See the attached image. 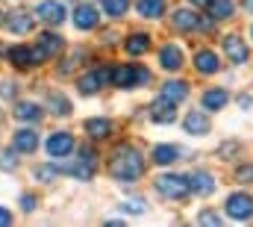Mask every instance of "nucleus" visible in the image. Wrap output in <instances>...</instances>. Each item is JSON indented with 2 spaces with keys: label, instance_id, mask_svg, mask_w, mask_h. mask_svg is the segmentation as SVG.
<instances>
[{
  "label": "nucleus",
  "instance_id": "obj_1",
  "mask_svg": "<svg viewBox=\"0 0 253 227\" xmlns=\"http://www.w3.org/2000/svg\"><path fill=\"white\" fill-rule=\"evenodd\" d=\"M109 174L115 180H124V183H132L144 174V157L138 154V148L132 145H118L115 154L109 157Z\"/></svg>",
  "mask_w": 253,
  "mask_h": 227
},
{
  "label": "nucleus",
  "instance_id": "obj_2",
  "mask_svg": "<svg viewBox=\"0 0 253 227\" xmlns=\"http://www.w3.org/2000/svg\"><path fill=\"white\" fill-rule=\"evenodd\" d=\"M109 83L118 89H138V86L150 83V71L144 65H115L109 74Z\"/></svg>",
  "mask_w": 253,
  "mask_h": 227
},
{
  "label": "nucleus",
  "instance_id": "obj_3",
  "mask_svg": "<svg viewBox=\"0 0 253 227\" xmlns=\"http://www.w3.org/2000/svg\"><path fill=\"white\" fill-rule=\"evenodd\" d=\"M156 192L162 198H168V201H183L186 195H191L189 177H183V174H162V177H156Z\"/></svg>",
  "mask_w": 253,
  "mask_h": 227
},
{
  "label": "nucleus",
  "instance_id": "obj_4",
  "mask_svg": "<svg viewBox=\"0 0 253 227\" xmlns=\"http://www.w3.org/2000/svg\"><path fill=\"white\" fill-rule=\"evenodd\" d=\"M109 74H112V68L109 65H100V68H91V71H85L80 80H77V89H80V95L83 98H91V95H97L106 83H109Z\"/></svg>",
  "mask_w": 253,
  "mask_h": 227
},
{
  "label": "nucleus",
  "instance_id": "obj_5",
  "mask_svg": "<svg viewBox=\"0 0 253 227\" xmlns=\"http://www.w3.org/2000/svg\"><path fill=\"white\" fill-rule=\"evenodd\" d=\"M62 51H65L62 36H56V33H42V36L36 39V45H33V59H36V65H42L44 59L56 57V54H62Z\"/></svg>",
  "mask_w": 253,
  "mask_h": 227
},
{
  "label": "nucleus",
  "instance_id": "obj_6",
  "mask_svg": "<svg viewBox=\"0 0 253 227\" xmlns=\"http://www.w3.org/2000/svg\"><path fill=\"white\" fill-rule=\"evenodd\" d=\"M224 210H227L230 219L248 222V219H253V195H248V192H233V195H227Z\"/></svg>",
  "mask_w": 253,
  "mask_h": 227
},
{
  "label": "nucleus",
  "instance_id": "obj_7",
  "mask_svg": "<svg viewBox=\"0 0 253 227\" xmlns=\"http://www.w3.org/2000/svg\"><path fill=\"white\" fill-rule=\"evenodd\" d=\"M33 15H36L42 24H47V27H62L65 18H68V9H65L62 0H42Z\"/></svg>",
  "mask_w": 253,
  "mask_h": 227
},
{
  "label": "nucleus",
  "instance_id": "obj_8",
  "mask_svg": "<svg viewBox=\"0 0 253 227\" xmlns=\"http://www.w3.org/2000/svg\"><path fill=\"white\" fill-rule=\"evenodd\" d=\"M44 148H47V154L53 157V160H65L68 154H74V148H77V142H74V136L71 133H50V139L44 142Z\"/></svg>",
  "mask_w": 253,
  "mask_h": 227
},
{
  "label": "nucleus",
  "instance_id": "obj_9",
  "mask_svg": "<svg viewBox=\"0 0 253 227\" xmlns=\"http://www.w3.org/2000/svg\"><path fill=\"white\" fill-rule=\"evenodd\" d=\"M97 24H100V12L91 3H77V9H74V27L80 33H91V30H97Z\"/></svg>",
  "mask_w": 253,
  "mask_h": 227
},
{
  "label": "nucleus",
  "instance_id": "obj_10",
  "mask_svg": "<svg viewBox=\"0 0 253 227\" xmlns=\"http://www.w3.org/2000/svg\"><path fill=\"white\" fill-rule=\"evenodd\" d=\"M183 65H186V54H183L180 45L168 42V45L159 48V68H162V71H180Z\"/></svg>",
  "mask_w": 253,
  "mask_h": 227
},
{
  "label": "nucleus",
  "instance_id": "obj_11",
  "mask_svg": "<svg viewBox=\"0 0 253 227\" xmlns=\"http://www.w3.org/2000/svg\"><path fill=\"white\" fill-rule=\"evenodd\" d=\"M3 27H6L12 36H27V33H33V27H36V18H33L30 12H12V15H6Z\"/></svg>",
  "mask_w": 253,
  "mask_h": 227
},
{
  "label": "nucleus",
  "instance_id": "obj_12",
  "mask_svg": "<svg viewBox=\"0 0 253 227\" xmlns=\"http://www.w3.org/2000/svg\"><path fill=\"white\" fill-rule=\"evenodd\" d=\"M227 104H230V92L221 89V86L206 89V92L200 95V110H206V113H218V110H224Z\"/></svg>",
  "mask_w": 253,
  "mask_h": 227
},
{
  "label": "nucleus",
  "instance_id": "obj_13",
  "mask_svg": "<svg viewBox=\"0 0 253 227\" xmlns=\"http://www.w3.org/2000/svg\"><path fill=\"white\" fill-rule=\"evenodd\" d=\"M224 54H227V59H230L233 65H245V62L251 59V48H248V42H242L239 36H227V39H224Z\"/></svg>",
  "mask_w": 253,
  "mask_h": 227
},
{
  "label": "nucleus",
  "instance_id": "obj_14",
  "mask_svg": "<svg viewBox=\"0 0 253 227\" xmlns=\"http://www.w3.org/2000/svg\"><path fill=\"white\" fill-rule=\"evenodd\" d=\"M194 68H197V74L212 77V74H218V71H221V59H218V54H215V51L200 48V51L194 54Z\"/></svg>",
  "mask_w": 253,
  "mask_h": 227
},
{
  "label": "nucleus",
  "instance_id": "obj_15",
  "mask_svg": "<svg viewBox=\"0 0 253 227\" xmlns=\"http://www.w3.org/2000/svg\"><path fill=\"white\" fill-rule=\"evenodd\" d=\"M15 118L30 124V127H39L42 118H44V107H39L33 101H21V104H15Z\"/></svg>",
  "mask_w": 253,
  "mask_h": 227
},
{
  "label": "nucleus",
  "instance_id": "obj_16",
  "mask_svg": "<svg viewBox=\"0 0 253 227\" xmlns=\"http://www.w3.org/2000/svg\"><path fill=\"white\" fill-rule=\"evenodd\" d=\"M12 148H15L18 154H33V151H39V133H36L33 127L15 130V136H12Z\"/></svg>",
  "mask_w": 253,
  "mask_h": 227
},
{
  "label": "nucleus",
  "instance_id": "obj_17",
  "mask_svg": "<svg viewBox=\"0 0 253 227\" xmlns=\"http://www.w3.org/2000/svg\"><path fill=\"white\" fill-rule=\"evenodd\" d=\"M83 130H85V136H88L91 142H106V139L112 136V121H109V118H88V121L83 124Z\"/></svg>",
  "mask_w": 253,
  "mask_h": 227
},
{
  "label": "nucleus",
  "instance_id": "obj_18",
  "mask_svg": "<svg viewBox=\"0 0 253 227\" xmlns=\"http://www.w3.org/2000/svg\"><path fill=\"white\" fill-rule=\"evenodd\" d=\"M189 189L191 195H200V198H209L215 192V177L209 171H194L189 177Z\"/></svg>",
  "mask_w": 253,
  "mask_h": 227
},
{
  "label": "nucleus",
  "instance_id": "obj_19",
  "mask_svg": "<svg viewBox=\"0 0 253 227\" xmlns=\"http://www.w3.org/2000/svg\"><path fill=\"white\" fill-rule=\"evenodd\" d=\"M183 130H186L189 136H203V133H209L206 110H191V113L183 118Z\"/></svg>",
  "mask_w": 253,
  "mask_h": 227
},
{
  "label": "nucleus",
  "instance_id": "obj_20",
  "mask_svg": "<svg viewBox=\"0 0 253 227\" xmlns=\"http://www.w3.org/2000/svg\"><path fill=\"white\" fill-rule=\"evenodd\" d=\"M177 104H171V101H165L162 95L153 101V107H150V118L156 121V124H174V118H177Z\"/></svg>",
  "mask_w": 253,
  "mask_h": 227
},
{
  "label": "nucleus",
  "instance_id": "obj_21",
  "mask_svg": "<svg viewBox=\"0 0 253 227\" xmlns=\"http://www.w3.org/2000/svg\"><path fill=\"white\" fill-rule=\"evenodd\" d=\"M180 157H183V151L177 145H153V151H150V160L156 166H174Z\"/></svg>",
  "mask_w": 253,
  "mask_h": 227
},
{
  "label": "nucleus",
  "instance_id": "obj_22",
  "mask_svg": "<svg viewBox=\"0 0 253 227\" xmlns=\"http://www.w3.org/2000/svg\"><path fill=\"white\" fill-rule=\"evenodd\" d=\"M206 15L215 21H230L236 15V3L233 0H206Z\"/></svg>",
  "mask_w": 253,
  "mask_h": 227
},
{
  "label": "nucleus",
  "instance_id": "obj_23",
  "mask_svg": "<svg viewBox=\"0 0 253 227\" xmlns=\"http://www.w3.org/2000/svg\"><path fill=\"white\" fill-rule=\"evenodd\" d=\"M159 95H162L165 101H171V104H180V101L189 98V83H186V80H168Z\"/></svg>",
  "mask_w": 253,
  "mask_h": 227
},
{
  "label": "nucleus",
  "instance_id": "obj_24",
  "mask_svg": "<svg viewBox=\"0 0 253 227\" xmlns=\"http://www.w3.org/2000/svg\"><path fill=\"white\" fill-rule=\"evenodd\" d=\"M135 12L144 21H159L165 15V0H135Z\"/></svg>",
  "mask_w": 253,
  "mask_h": 227
},
{
  "label": "nucleus",
  "instance_id": "obj_25",
  "mask_svg": "<svg viewBox=\"0 0 253 227\" xmlns=\"http://www.w3.org/2000/svg\"><path fill=\"white\" fill-rule=\"evenodd\" d=\"M150 48L153 45H150V36L147 33H132V36H126V42H124V51L129 57H144Z\"/></svg>",
  "mask_w": 253,
  "mask_h": 227
},
{
  "label": "nucleus",
  "instance_id": "obj_26",
  "mask_svg": "<svg viewBox=\"0 0 253 227\" xmlns=\"http://www.w3.org/2000/svg\"><path fill=\"white\" fill-rule=\"evenodd\" d=\"M6 57H9V62L15 68H36V59H33V48L30 45H15Z\"/></svg>",
  "mask_w": 253,
  "mask_h": 227
},
{
  "label": "nucleus",
  "instance_id": "obj_27",
  "mask_svg": "<svg viewBox=\"0 0 253 227\" xmlns=\"http://www.w3.org/2000/svg\"><path fill=\"white\" fill-rule=\"evenodd\" d=\"M47 113L56 115V118H68L74 110H71V101H68L65 95H59V92H50V98H47Z\"/></svg>",
  "mask_w": 253,
  "mask_h": 227
},
{
  "label": "nucleus",
  "instance_id": "obj_28",
  "mask_svg": "<svg viewBox=\"0 0 253 227\" xmlns=\"http://www.w3.org/2000/svg\"><path fill=\"white\" fill-rule=\"evenodd\" d=\"M171 24H174V30H180V33H191V30H197V15H194L191 9H177Z\"/></svg>",
  "mask_w": 253,
  "mask_h": 227
},
{
  "label": "nucleus",
  "instance_id": "obj_29",
  "mask_svg": "<svg viewBox=\"0 0 253 227\" xmlns=\"http://www.w3.org/2000/svg\"><path fill=\"white\" fill-rule=\"evenodd\" d=\"M36 180L39 183H56V177L62 174V166H56V163H44V166H36Z\"/></svg>",
  "mask_w": 253,
  "mask_h": 227
},
{
  "label": "nucleus",
  "instance_id": "obj_30",
  "mask_svg": "<svg viewBox=\"0 0 253 227\" xmlns=\"http://www.w3.org/2000/svg\"><path fill=\"white\" fill-rule=\"evenodd\" d=\"M100 9L109 18H124L129 12V0H100Z\"/></svg>",
  "mask_w": 253,
  "mask_h": 227
},
{
  "label": "nucleus",
  "instance_id": "obj_31",
  "mask_svg": "<svg viewBox=\"0 0 253 227\" xmlns=\"http://www.w3.org/2000/svg\"><path fill=\"white\" fill-rule=\"evenodd\" d=\"M18 169V151L9 148V151H0V171H15Z\"/></svg>",
  "mask_w": 253,
  "mask_h": 227
},
{
  "label": "nucleus",
  "instance_id": "obj_32",
  "mask_svg": "<svg viewBox=\"0 0 253 227\" xmlns=\"http://www.w3.org/2000/svg\"><path fill=\"white\" fill-rule=\"evenodd\" d=\"M197 222H200V225H221V216L212 213V210H203V213L197 216Z\"/></svg>",
  "mask_w": 253,
  "mask_h": 227
},
{
  "label": "nucleus",
  "instance_id": "obj_33",
  "mask_svg": "<svg viewBox=\"0 0 253 227\" xmlns=\"http://www.w3.org/2000/svg\"><path fill=\"white\" fill-rule=\"evenodd\" d=\"M124 210L138 216V213H144V201H141V198H135V201H124Z\"/></svg>",
  "mask_w": 253,
  "mask_h": 227
},
{
  "label": "nucleus",
  "instance_id": "obj_34",
  "mask_svg": "<svg viewBox=\"0 0 253 227\" xmlns=\"http://www.w3.org/2000/svg\"><path fill=\"white\" fill-rule=\"evenodd\" d=\"M21 210H24V213H33V210H36V195H24V198H21Z\"/></svg>",
  "mask_w": 253,
  "mask_h": 227
},
{
  "label": "nucleus",
  "instance_id": "obj_35",
  "mask_svg": "<svg viewBox=\"0 0 253 227\" xmlns=\"http://www.w3.org/2000/svg\"><path fill=\"white\" fill-rule=\"evenodd\" d=\"M12 222H15V216H12L6 207H0V225H12Z\"/></svg>",
  "mask_w": 253,
  "mask_h": 227
},
{
  "label": "nucleus",
  "instance_id": "obj_36",
  "mask_svg": "<svg viewBox=\"0 0 253 227\" xmlns=\"http://www.w3.org/2000/svg\"><path fill=\"white\" fill-rule=\"evenodd\" d=\"M12 89H15L12 83H0V95H3V98H15V92H12Z\"/></svg>",
  "mask_w": 253,
  "mask_h": 227
},
{
  "label": "nucleus",
  "instance_id": "obj_37",
  "mask_svg": "<svg viewBox=\"0 0 253 227\" xmlns=\"http://www.w3.org/2000/svg\"><path fill=\"white\" fill-rule=\"evenodd\" d=\"M245 9H248V12H253V0H245Z\"/></svg>",
  "mask_w": 253,
  "mask_h": 227
},
{
  "label": "nucleus",
  "instance_id": "obj_38",
  "mask_svg": "<svg viewBox=\"0 0 253 227\" xmlns=\"http://www.w3.org/2000/svg\"><path fill=\"white\" fill-rule=\"evenodd\" d=\"M191 3H197V6H200V3H203V6H206V0H191Z\"/></svg>",
  "mask_w": 253,
  "mask_h": 227
},
{
  "label": "nucleus",
  "instance_id": "obj_39",
  "mask_svg": "<svg viewBox=\"0 0 253 227\" xmlns=\"http://www.w3.org/2000/svg\"><path fill=\"white\" fill-rule=\"evenodd\" d=\"M0 24H3V15H0Z\"/></svg>",
  "mask_w": 253,
  "mask_h": 227
},
{
  "label": "nucleus",
  "instance_id": "obj_40",
  "mask_svg": "<svg viewBox=\"0 0 253 227\" xmlns=\"http://www.w3.org/2000/svg\"><path fill=\"white\" fill-rule=\"evenodd\" d=\"M251 36H253V27H251Z\"/></svg>",
  "mask_w": 253,
  "mask_h": 227
}]
</instances>
